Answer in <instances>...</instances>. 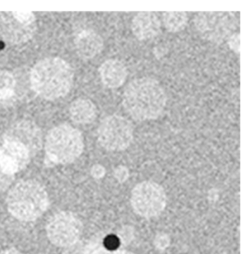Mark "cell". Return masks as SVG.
<instances>
[{"label": "cell", "mask_w": 250, "mask_h": 254, "mask_svg": "<svg viewBox=\"0 0 250 254\" xmlns=\"http://www.w3.org/2000/svg\"><path fill=\"white\" fill-rule=\"evenodd\" d=\"M167 96L158 80L142 77L131 81L123 93L125 110L136 122L155 120L167 105Z\"/></svg>", "instance_id": "obj_1"}, {"label": "cell", "mask_w": 250, "mask_h": 254, "mask_svg": "<svg viewBox=\"0 0 250 254\" xmlns=\"http://www.w3.org/2000/svg\"><path fill=\"white\" fill-rule=\"evenodd\" d=\"M32 88L47 100H56L66 96L73 86L74 71L60 58L41 60L30 73Z\"/></svg>", "instance_id": "obj_2"}, {"label": "cell", "mask_w": 250, "mask_h": 254, "mask_svg": "<svg viewBox=\"0 0 250 254\" xmlns=\"http://www.w3.org/2000/svg\"><path fill=\"white\" fill-rule=\"evenodd\" d=\"M48 203L47 191L34 180L16 184L7 198L9 212L22 221H33L39 218L47 210Z\"/></svg>", "instance_id": "obj_3"}, {"label": "cell", "mask_w": 250, "mask_h": 254, "mask_svg": "<svg viewBox=\"0 0 250 254\" xmlns=\"http://www.w3.org/2000/svg\"><path fill=\"white\" fill-rule=\"evenodd\" d=\"M84 150L82 134L70 125H59L50 130L46 139L45 151L50 161L69 164L75 161Z\"/></svg>", "instance_id": "obj_4"}, {"label": "cell", "mask_w": 250, "mask_h": 254, "mask_svg": "<svg viewBox=\"0 0 250 254\" xmlns=\"http://www.w3.org/2000/svg\"><path fill=\"white\" fill-rule=\"evenodd\" d=\"M133 139V125L119 115L105 118L98 128V141L108 151H125L132 144Z\"/></svg>", "instance_id": "obj_5"}, {"label": "cell", "mask_w": 250, "mask_h": 254, "mask_svg": "<svg viewBox=\"0 0 250 254\" xmlns=\"http://www.w3.org/2000/svg\"><path fill=\"white\" fill-rule=\"evenodd\" d=\"M162 187L153 182H143L132 190L131 203L136 214L146 218L158 216L167 206Z\"/></svg>", "instance_id": "obj_6"}, {"label": "cell", "mask_w": 250, "mask_h": 254, "mask_svg": "<svg viewBox=\"0 0 250 254\" xmlns=\"http://www.w3.org/2000/svg\"><path fill=\"white\" fill-rule=\"evenodd\" d=\"M194 23L204 38L216 44L228 39L239 27L236 16L225 12H200L195 16Z\"/></svg>", "instance_id": "obj_7"}, {"label": "cell", "mask_w": 250, "mask_h": 254, "mask_svg": "<svg viewBox=\"0 0 250 254\" xmlns=\"http://www.w3.org/2000/svg\"><path fill=\"white\" fill-rule=\"evenodd\" d=\"M36 29V16L32 12H0V35L10 44L27 42Z\"/></svg>", "instance_id": "obj_8"}, {"label": "cell", "mask_w": 250, "mask_h": 254, "mask_svg": "<svg viewBox=\"0 0 250 254\" xmlns=\"http://www.w3.org/2000/svg\"><path fill=\"white\" fill-rule=\"evenodd\" d=\"M82 224L75 214L61 212L50 219L47 226V236L58 247H69L79 241Z\"/></svg>", "instance_id": "obj_9"}, {"label": "cell", "mask_w": 250, "mask_h": 254, "mask_svg": "<svg viewBox=\"0 0 250 254\" xmlns=\"http://www.w3.org/2000/svg\"><path fill=\"white\" fill-rule=\"evenodd\" d=\"M30 157L31 154L25 145L13 139L3 138L0 145V164L4 171L14 175L27 167Z\"/></svg>", "instance_id": "obj_10"}, {"label": "cell", "mask_w": 250, "mask_h": 254, "mask_svg": "<svg viewBox=\"0 0 250 254\" xmlns=\"http://www.w3.org/2000/svg\"><path fill=\"white\" fill-rule=\"evenodd\" d=\"M4 137L13 139L27 147L31 155L41 148V133L39 127L29 121H21L10 127Z\"/></svg>", "instance_id": "obj_11"}, {"label": "cell", "mask_w": 250, "mask_h": 254, "mask_svg": "<svg viewBox=\"0 0 250 254\" xmlns=\"http://www.w3.org/2000/svg\"><path fill=\"white\" fill-rule=\"evenodd\" d=\"M159 18L152 12H140L132 19V31L139 41H149L161 31Z\"/></svg>", "instance_id": "obj_12"}, {"label": "cell", "mask_w": 250, "mask_h": 254, "mask_svg": "<svg viewBox=\"0 0 250 254\" xmlns=\"http://www.w3.org/2000/svg\"><path fill=\"white\" fill-rule=\"evenodd\" d=\"M78 55L84 59H92L101 53L104 44L102 37L92 29H82L74 37Z\"/></svg>", "instance_id": "obj_13"}, {"label": "cell", "mask_w": 250, "mask_h": 254, "mask_svg": "<svg viewBox=\"0 0 250 254\" xmlns=\"http://www.w3.org/2000/svg\"><path fill=\"white\" fill-rule=\"evenodd\" d=\"M99 71L102 83L109 89L121 87L128 76L126 65L117 59L106 60L100 65Z\"/></svg>", "instance_id": "obj_14"}, {"label": "cell", "mask_w": 250, "mask_h": 254, "mask_svg": "<svg viewBox=\"0 0 250 254\" xmlns=\"http://www.w3.org/2000/svg\"><path fill=\"white\" fill-rule=\"evenodd\" d=\"M69 113L71 119L75 123L88 125L97 119V108L95 104L90 99L79 98L71 104Z\"/></svg>", "instance_id": "obj_15"}, {"label": "cell", "mask_w": 250, "mask_h": 254, "mask_svg": "<svg viewBox=\"0 0 250 254\" xmlns=\"http://www.w3.org/2000/svg\"><path fill=\"white\" fill-rule=\"evenodd\" d=\"M163 24L169 33L182 31L188 24V15L185 12L171 11L163 13Z\"/></svg>", "instance_id": "obj_16"}, {"label": "cell", "mask_w": 250, "mask_h": 254, "mask_svg": "<svg viewBox=\"0 0 250 254\" xmlns=\"http://www.w3.org/2000/svg\"><path fill=\"white\" fill-rule=\"evenodd\" d=\"M16 85V79L13 73L0 70V102L8 100L14 96Z\"/></svg>", "instance_id": "obj_17"}, {"label": "cell", "mask_w": 250, "mask_h": 254, "mask_svg": "<svg viewBox=\"0 0 250 254\" xmlns=\"http://www.w3.org/2000/svg\"><path fill=\"white\" fill-rule=\"evenodd\" d=\"M63 254H90V244L77 242L67 247Z\"/></svg>", "instance_id": "obj_18"}, {"label": "cell", "mask_w": 250, "mask_h": 254, "mask_svg": "<svg viewBox=\"0 0 250 254\" xmlns=\"http://www.w3.org/2000/svg\"><path fill=\"white\" fill-rule=\"evenodd\" d=\"M14 175L4 171L0 164V192H4L13 181Z\"/></svg>", "instance_id": "obj_19"}, {"label": "cell", "mask_w": 250, "mask_h": 254, "mask_svg": "<svg viewBox=\"0 0 250 254\" xmlns=\"http://www.w3.org/2000/svg\"><path fill=\"white\" fill-rule=\"evenodd\" d=\"M228 45L233 53L240 54V33L235 32L228 38Z\"/></svg>", "instance_id": "obj_20"}, {"label": "cell", "mask_w": 250, "mask_h": 254, "mask_svg": "<svg viewBox=\"0 0 250 254\" xmlns=\"http://www.w3.org/2000/svg\"><path fill=\"white\" fill-rule=\"evenodd\" d=\"M103 245L106 249H109V250H116V249H118L120 241L117 237L110 235V236L106 237L105 238Z\"/></svg>", "instance_id": "obj_21"}, {"label": "cell", "mask_w": 250, "mask_h": 254, "mask_svg": "<svg viewBox=\"0 0 250 254\" xmlns=\"http://www.w3.org/2000/svg\"><path fill=\"white\" fill-rule=\"evenodd\" d=\"M0 254H21L19 251L15 249H8L1 252Z\"/></svg>", "instance_id": "obj_22"}]
</instances>
